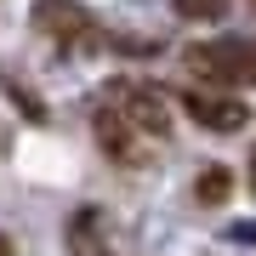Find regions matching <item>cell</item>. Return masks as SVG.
Returning <instances> with one entry per match:
<instances>
[{
  "instance_id": "obj_1",
  "label": "cell",
  "mask_w": 256,
  "mask_h": 256,
  "mask_svg": "<svg viewBox=\"0 0 256 256\" xmlns=\"http://www.w3.org/2000/svg\"><path fill=\"white\" fill-rule=\"evenodd\" d=\"M182 57L210 86H256V40H205V46H188Z\"/></svg>"
},
{
  "instance_id": "obj_2",
  "label": "cell",
  "mask_w": 256,
  "mask_h": 256,
  "mask_svg": "<svg viewBox=\"0 0 256 256\" xmlns=\"http://www.w3.org/2000/svg\"><path fill=\"white\" fill-rule=\"evenodd\" d=\"M28 23H34V34L57 40V46H97V18L80 0H34Z\"/></svg>"
},
{
  "instance_id": "obj_3",
  "label": "cell",
  "mask_w": 256,
  "mask_h": 256,
  "mask_svg": "<svg viewBox=\"0 0 256 256\" xmlns=\"http://www.w3.org/2000/svg\"><path fill=\"white\" fill-rule=\"evenodd\" d=\"M102 102H114L131 126L148 131V137H165V131H171V108H165V92H160V86H126V80H108V86H102Z\"/></svg>"
},
{
  "instance_id": "obj_4",
  "label": "cell",
  "mask_w": 256,
  "mask_h": 256,
  "mask_svg": "<svg viewBox=\"0 0 256 256\" xmlns=\"http://www.w3.org/2000/svg\"><path fill=\"white\" fill-rule=\"evenodd\" d=\"M182 108H188V120H200L205 131H245V120H250V108L239 97H216V92H188Z\"/></svg>"
},
{
  "instance_id": "obj_5",
  "label": "cell",
  "mask_w": 256,
  "mask_h": 256,
  "mask_svg": "<svg viewBox=\"0 0 256 256\" xmlns=\"http://www.w3.org/2000/svg\"><path fill=\"white\" fill-rule=\"evenodd\" d=\"M92 126H97V142H102V154H108V160H137V148H131V120L120 114L114 102H97Z\"/></svg>"
},
{
  "instance_id": "obj_6",
  "label": "cell",
  "mask_w": 256,
  "mask_h": 256,
  "mask_svg": "<svg viewBox=\"0 0 256 256\" xmlns=\"http://www.w3.org/2000/svg\"><path fill=\"white\" fill-rule=\"evenodd\" d=\"M228 194H234V171H228V165H205L200 182H194V200H200V205H222Z\"/></svg>"
},
{
  "instance_id": "obj_7",
  "label": "cell",
  "mask_w": 256,
  "mask_h": 256,
  "mask_svg": "<svg viewBox=\"0 0 256 256\" xmlns=\"http://www.w3.org/2000/svg\"><path fill=\"white\" fill-rule=\"evenodd\" d=\"M182 18H194V23H216V18H228V0H171Z\"/></svg>"
},
{
  "instance_id": "obj_8",
  "label": "cell",
  "mask_w": 256,
  "mask_h": 256,
  "mask_svg": "<svg viewBox=\"0 0 256 256\" xmlns=\"http://www.w3.org/2000/svg\"><path fill=\"white\" fill-rule=\"evenodd\" d=\"M6 97L18 102V108H23L28 120H34V126H40V120H46V108H40V102H34V92H23V86H6Z\"/></svg>"
},
{
  "instance_id": "obj_9",
  "label": "cell",
  "mask_w": 256,
  "mask_h": 256,
  "mask_svg": "<svg viewBox=\"0 0 256 256\" xmlns=\"http://www.w3.org/2000/svg\"><path fill=\"white\" fill-rule=\"evenodd\" d=\"M228 239H239V245H256V222H234Z\"/></svg>"
},
{
  "instance_id": "obj_10",
  "label": "cell",
  "mask_w": 256,
  "mask_h": 256,
  "mask_svg": "<svg viewBox=\"0 0 256 256\" xmlns=\"http://www.w3.org/2000/svg\"><path fill=\"white\" fill-rule=\"evenodd\" d=\"M250 194H256V154H250Z\"/></svg>"
},
{
  "instance_id": "obj_11",
  "label": "cell",
  "mask_w": 256,
  "mask_h": 256,
  "mask_svg": "<svg viewBox=\"0 0 256 256\" xmlns=\"http://www.w3.org/2000/svg\"><path fill=\"white\" fill-rule=\"evenodd\" d=\"M0 256H12V245H6V234H0Z\"/></svg>"
}]
</instances>
